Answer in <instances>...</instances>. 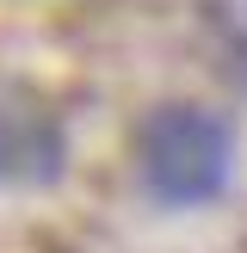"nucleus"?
Instances as JSON below:
<instances>
[{"mask_svg":"<svg viewBox=\"0 0 247 253\" xmlns=\"http://www.w3.org/2000/svg\"><path fill=\"white\" fill-rule=\"evenodd\" d=\"M235 167V130L222 111L204 105H161L136 130V173L142 192L167 210H198L222 198Z\"/></svg>","mask_w":247,"mask_h":253,"instance_id":"1","label":"nucleus"},{"mask_svg":"<svg viewBox=\"0 0 247 253\" xmlns=\"http://www.w3.org/2000/svg\"><path fill=\"white\" fill-rule=\"evenodd\" d=\"M62 124L49 111H37L31 99L0 93V179L6 185H43L62 173Z\"/></svg>","mask_w":247,"mask_h":253,"instance_id":"2","label":"nucleus"}]
</instances>
